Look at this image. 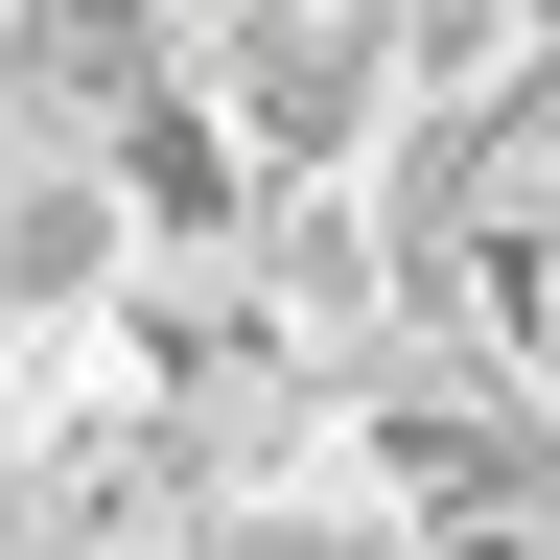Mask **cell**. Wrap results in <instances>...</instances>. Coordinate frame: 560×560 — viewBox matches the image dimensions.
Listing matches in <instances>:
<instances>
[{"label":"cell","mask_w":560,"mask_h":560,"mask_svg":"<svg viewBox=\"0 0 560 560\" xmlns=\"http://www.w3.org/2000/svg\"><path fill=\"white\" fill-rule=\"evenodd\" d=\"M117 280V210H94V164H70V140H0V350L24 327H70Z\"/></svg>","instance_id":"cell-3"},{"label":"cell","mask_w":560,"mask_h":560,"mask_svg":"<svg viewBox=\"0 0 560 560\" xmlns=\"http://www.w3.org/2000/svg\"><path fill=\"white\" fill-rule=\"evenodd\" d=\"M374 187H397L420 257H560V24L490 70V94H444L420 140H374Z\"/></svg>","instance_id":"cell-1"},{"label":"cell","mask_w":560,"mask_h":560,"mask_svg":"<svg viewBox=\"0 0 560 560\" xmlns=\"http://www.w3.org/2000/svg\"><path fill=\"white\" fill-rule=\"evenodd\" d=\"M374 560H537V537H514V514H490V537H374Z\"/></svg>","instance_id":"cell-4"},{"label":"cell","mask_w":560,"mask_h":560,"mask_svg":"<svg viewBox=\"0 0 560 560\" xmlns=\"http://www.w3.org/2000/svg\"><path fill=\"white\" fill-rule=\"evenodd\" d=\"M210 94L280 164H374L397 140V0H210Z\"/></svg>","instance_id":"cell-2"}]
</instances>
